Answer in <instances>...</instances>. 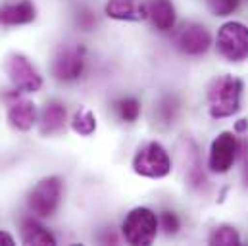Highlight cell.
<instances>
[{"instance_id":"3957f363","label":"cell","mask_w":248,"mask_h":246,"mask_svg":"<svg viewBox=\"0 0 248 246\" xmlns=\"http://www.w3.org/2000/svg\"><path fill=\"white\" fill-rule=\"evenodd\" d=\"M131 168L137 175L146 177V179H164L171 173V156L166 150L164 144H160L158 140H150L142 146H139V150L133 156Z\"/></svg>"},{"instance_id":"4fadbf2b","label":"cell","mask_w":248,"mask_h":246,"mask_svg":"<svg viewBox=\"0 0 248 246\" xmlns=\"http://www.w3.org/2000/svg\"><path fill=\"white\" fill-rule=\"evenodd\" d=\"M35 17H37V8L31 0H17L0 6V25L4 27L27 25L35 21Z\"/></svg>"},{"instance_id":"52a82bcc","label":"cell","mask_w":248,"mask_h":246,"mask_svg":"<svg viewBox=\"0 0 248 246\" xmlns=\"http://www.w3.org/2000/svg\"><path fill=\"white\" fill-rule=\"evenodd\" d=\"M4 71L17 92H39L43 89V75L21 52H12L6 56Z\"/></svg>"},{"instance_id":"cb8c5ba5","label":"cell","mask_w":248,"mask_h":246,"mask_svg":"<svg viewBox=\"0 0 248 246\" xmlns=\"http://www.w3.org/2000/svg\"><path fill=\"white\" fill-rule=\"evenodd\" d=\"M248 129V120H239L235 123V133H247Z\"/></svg>"},{"instance_id":"6da1fadb","label":"cell","mask_w":248,"mask_h":246,"mask_svg":"<svg viewBox=\"0 0 248 246\" xmlns=\"http://www.w3.org/2000/svg\"><path fill=\"white\" fill-rule=\"evenodd\" d=\"M245 83L237 75L221 73L214 77L206 87V104L212 120H227L243 110Z\"/></svg>"},{"instance_id":"5b68a950","label":"cell","mask_w":248,"mask_h":246,"mask_svg":"<svg viewBox=\"0 0 248 246\" xmlns=\"http://www.w3.org/2000/svg\"><path fill=\"white\" fill-rule=\"evenodd\" d=\"M241 152V140L235 131H221L217 137L210 142L206 168L214 175H225L229 173L235 164L239 162Z\"/></svg>"},{"instance_id":"ffe728a7","label":"cell","mask_w":248,"mask_h":246,"mask_svg":"<svg viewBox=\"0 0 248 246\" xmlns=\"http://www.w3.org/2000/svg\"><path fill=\"white\" fill-rule=\"evenodd\" d=\"M204 2H206V8H208V12L212 15H216V17H229V15H233L239 10L243 0H204Z\"/></svg>"},{"instance_id":"ba28073f","label":"cell","mask_w":248,"mask_h":246,"mask_svg":"<svg viewBox=\"0 0 248 246\" xmlns=\"http://www.w3.org/2000/svg\"><path fill=\"white\" fill-rule=\"evenodd\" d=\"M175 48L190 58H200L204 56L212 45H214V37L210 33V29L204 23L198 21H186L181 25V29H177L175 37H173Z\"/></svg>"},{"instance_id":"44dd1931","label":"cell","mask_w":248,"mask_h":246,"mask_svg":"<svg viewBox=\"0 0 248 246\" xmlns=\"http://www.w3.org/2000/svg\"><path fill=\"white\" fill-rule=\"evenodd\" d=\"M158 221H160V229H164L166 235H177L181 229V219L173 210H164L158 214Z\"/></svg>"},{"instance_id":"2e32d148","label":"cell","mask_w":248,"mask_h":246,"mask_svg":"<svg viewBox=\"0 0 248 246\" xmlns=\"http://www.w3.org/2000/svg\"><path fill=\"white\" fill-rule=\"evenodd\" d=\"M241 233L231 223H219L208 235V245L212 246H241Z\"/></svg>"},{"instance_id":"7402d4cb","label":"cell","mask_w":248,"mask_h":246,"mask_svg":"<svg viewBox=\"0 0 248 246\" xmlns=\"http://www.w3.org/2000/svg\"><path fill=\"white\" fill-rule=\"evenodd\" d=\"M239 160H241V177H243V184L248 188V140L247 138L241 140Z\"/></svg>"},{"instance_id":"9a60e30c","label":"cell","mask_w":248,"mask_h":246,"mask_svg":"<svg viewBox=\"0 0 248 246\" xmlns=\"http://www.w3.org/2000/svg\"><path fill=\"white\" fill-rule=\"evenodd\" d=\"M19 235H21V243H23V245H29V246H54L56 245L54 235H52L45 225H41L37 219H33V217L21 219Z\"/></svg>"},{"instance_id":"8fae6325","label":"cell","mask_w":248,"mask_h":246,"mask_svg":"<svg viewBox=\"0 0 248 246\" xmlns=\"http://www.w3.org/2000/svg\"><path fill=\"white\" fill-rule=\"evenodd\" d=\"M67 123V110L62 102L58 100H50L43 106V110L39 112V133L43 137H52L58 135L65 129Z\"/></svg>"},{"instance_id":"9c48e42d","label":"cell","mask_w":248,"mask_h":246,"mask_svg":"<svg viewBox=\"0 0 248 246\" xmlns=\"http://www.w3.org/2000/svg\"><path fill=\"white\" fill-rule=\"evenodd\" d=\"M87 67L85 48L79 45H63L56 52L52 60V77L60 83H73L77 81Z\"/></svg>"},{"instance_id":"277c9868","label":"cell","mask_w":248,"mask_h":246,"mask_svg":"<svg viewBox=\"0 0 248 246\" xmlns=\"http://www.w3.org/2000/svg\"><path fill=\"white\" fill-rule=\"evenodd\" d=\"M216 50L229 63L248 60V25L237 19L225 21L216 35Z\"/></svg>"},{"instance_id":"d6986e66","label":"cell","mask_w":248,"mask_h":246,"mask_svg":"<svg viewBox=\"0 0 248 246\" xmlns=\"http://www.w3.org/2000/svg\"><path fill=\"white\" fill-rule=\"evenodd\" d=\"M154 112L158 114L160 122L166 123V125H171L177 118V112H179V100L173 94H166V96L160 98V102L154 108Z\"/></svg>"},{"instance_id":"e0dca14e","label":"cell","mask_w":248,"mask_h":246,"mask_svg":"<svg viewBox=\"0 0 248 246\" xmlns=\"http://www.w3.org/2000/svg\"><path fill=\"white\" fill-rule=\"evenodd\" d=\"M69 125H71L73 133H77V135H81V137H91V135L96 131V116H94V112L89 110V108H79V110L73 114Z\"/></svg>"},{"instance_id":"ac0fdd59","label":"cell","mask_w":248,"mask_h":246,"mask_svg":"<svg viewBox=\"0 0 248 246\" xmlns=\"http://www.w3.org/2000/svg\"><path fill=\"white\" fill-rule=\"evenodd\" d=\"M116 116L120 118V122L124 123H135L140 116V102L135 96H124L114 104Z\"/></svg>"},{"instance_id":"5bb4252c","label":"cell","mask_w":248,"mask_h":246,"mask_svg":"<svg viewBox=\"0 0 248 246\" xmlns=\"http://www.w3.org/2000/svg\"><path fill=\"white\" fill-rule=\"evenodd\" d=\"M104 14L116 21L146 19V8L144 4H139L137 0H108L104 6Z\"/></svg>"},{"instance_id":"7c38bea8","label":"cell","mask_w":248,"mask_h":246,"mask_svg":"<svg viewBox=\"0 0 248 246\" xmlns=\"http://www.w3.org/2000/svg\"><path fill=\"white\" fill-rule=\"evenodd\" d=\"M144 8H146V17L152 21V25L158 31L168 33V31L175 29L177 10L171 0H146Z\"/></svg>"},{"instance_id":"8992f818","label":"cell","mask_w":248,"mask_h":246,"mask_svg":"<svg viewBox=\"0 0 248 246\" xmlns=\"http://www.w3.org/2000/svg\"><path fill=\"white\" fill-rule=\"evenodd\" d=\"M63 181L58 175L43 177L27 194V208L37 217H52L62 202Z\"/></svg>"},{"instance_id":"30bf717a","label":"cell","mask_w":248,"mask_h":246,"mask_svg":"<svg viewBox=\"0 0 248 246\" xmlns=\"http://www.w3.org/2000/svg\"><path fill=\"white\" fill-rule=\"evenodd\" d=\"M4 100L8 104L6 120H8L12 129H16L19 133H25V131H31L37 125L39 110H37L35 102L27 100V98H19L17 91H14L12 94H6Z\"/></svg>"},{"instance_id":"7a4b0ae2","label":"cell","mask_w":248,"mask_h":246,"mask_svg":"<svg viewBox=\"0 0 248 246\" xmlns=\"http://www.w3.org/2000/svg\"><path fill=\"white\" fill-rule=\"evenodd\" d=\"M160 221L158 214L146 206H137L125 215L122 223V235L131 246H148L158 237Z\"/></svg>"},{"instance_id":"603a6c76","label":"cell","mask_w":248,"mask_h":246,"mask_svg":"<svg viewBox=\"0 0 248 246\" xmlns=\"http://www.w3.org/2000/svg\"><path fill=\"white\" fill-rule=\"evenodd\" d=\"M14 245H16L14 237L10 233H6V231H0V246H14Z\"/></svg>"}]
</instances>
